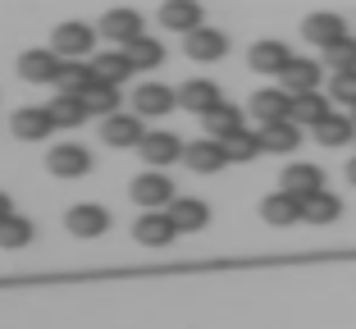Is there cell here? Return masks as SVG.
Segmentation results:
<instances>
[{
    "mask_svg": "<svg viewBox=\"0 0 356 329\" xmlns=\"http://www.w3.org/2000/svg\"><path fill=\"white\" fill-rule=\"evenodd\" d=\"M101 138H105V147H119V151H128V147H142V138H147V128H142V115L137 110H115V115H105L101 119Z\"/></svg>",
    "mask_w": 356,
    "mask_h": 329,
    "instance_id": "6da1fadb",
    "label": "cell"
},
{
    "mask_svg": "<svg viewBox=\"0 0 356 329\" xmlns=\"http://www.w3.org/2000/svg\"><path fill=\"white\" fill-rule=\"evenodd\" d=\"M96 37H101V28H92V23H60V28L51 32V46L64 55V60H87L96 46Z\"/></svg>",
    "mask_w": 356,
    "mask_h": 329,
    "instance_id": "7a4b0ae2",
    "label": "cell"
},
{
    "mask_svg": "<svg viewBox=\"0 0 356 329\" xmlns=\"http://www.w3.org/2000/svg\"><path fill=\"white\" fill-rule=\"evenodd\" d=\"M46 170H51L55 179H83V174L92 170V151L78 147V142H60V147L46 151Z\"/></svg>",
    "mask_w": 356,
    "mask_h": 329,
    "instance_id": "3957f363",
    "label": "cell"
},
{
    "mask_svg": "<svg viewBox=\"0 0 356 329\" xmlns=\"http://www.w3.org/2000/svg\"><path fill=\"white\" fill-rule=\"evenodd\" d=\"M183 51L197 64H215V60L229 55V37H224L220 28H206V23H201V28H192L188 37H183Z\"/></svg>",
    "mask_w": 356,
    "mask_h": 329,
    "instance_id": "277c9868",
    "label": "cell"
},
{
    "mask_svg": "<svg viewBox=\"0 0 356 329\" xmlns=\"http://www.w3.org/2000/svg\"><path fill=\"white\" fill-rule=\"evenodd\" d=\"M128 192H133V202L142 206V211H160V206H169V202H174V183H169L160 170L137 174V179H133V188H128Z\"/></svg>",
    "mask_w": 356,
    "mask_h": 329,
    "instance_id": "5b68a950",
    "label": "cell"
},
{
    "mask_svg": "<svg viewBox=\"0 0 356 329\" xmlns=\"http://www.w3.org/2000/svg\"><path fill=\"white\" fill-rule=\"evenodd\" d=\"M60 64H64V55L55 51V46H51V51L37 46V51H23L19 55V78H23V83H55Z\"/></svg>",
    "mask_w": 356,
    "mask_h": 329,
    "instance_id": "8992f818",
    "label": "cell"
},
{
    "mask_svg": "<svg viewBox=\"0 0 356 329\" xmlns=\"http://www.w3.org/2000/svg\"><path fill=\"white\" fill-rule=\"evenodd\" d=\"M10 128H14V138H23V142H46L55 133L51 106H23V110H14Z\"/></svg>",
    "mask_w": 356,
    "mask_h": 329,
    "instance_id": "52a82bcc",
    "label": "cell"
},
{
    "mask_svg": "<svg viewBox=\"0 0 356 329\" xmlns=\"http://www.w3.org/2000/svg\"><path fill=\"white\" fill-rule=\"evenodd\" d=\"M133 238L142 247H169L178 238V224H174V215H169V211H147L142 220L133 224Z\"/></svg>",
    "mask_w": 356,
    "mask_h": 329,
    "instance_id": "ba28073f",
    "label": "cell"
},
{
    "mask_svg": "<svg viewBox=\"0 0 356 329\" xmlns=\"http://www.w3.org/2000/svg\"><path fill=\"white\" fill-rule=\"evenodd\" d=\"M178 106V92L174 87H165V83H142L133 92V110L142 119H156V115H169V110Z\"/></svg>",
    "mask_w": 356,
    "mask_h": 329,
    "instance_id": "9c48e42d",
    "label": "cell"
},
{
    "mask_svg": "<svg viewBox=\"0 0 356 329\" xmlns=\"http://www.w3.org/2000/svg\"><path fill=\"white\" fill-rule=\"evenodd\" d=\"M261 220H270V224H297V220H306V206H302V197L297 192H288V188H279V192H270L261 202Z\"/></svg>",
    "mask_w": 356,
    "mask_h": 329,
    "instance_id": "30bf717a",
    "label": "cell"
},
{
    "mask_svg": "<svg viewBox=\"0 0 356 329\" xmlns=\"http://www.w3.org/2000/svg\"><path fill=\"white\" fill-rule=\"evenodd\" d=\"M64 224H69L74 238H101L105 229H110V211L96 206V202H83V206H74V211L64 215Z\"/></svg>",
    "mask_w": 356,
    "mask_h": 329,
    "instance_id": "8fae6325",
    "label": "cell"
},
{
    "mask_svg": "<svg viewBox=\"0 0 356 329\" xmlns=\"http://www.w3.org/2000/svg\"><path fill=\"white\" fill-rule=\"evenodd\" d=\"M96 28H101V37H110L115 46H128V42H137V37L147 32V28H142V14H137V10H110L101 23H96Z\"/></svg>",
    "mask_w": 356,
    "mask_h": 329,
    "instance_id": "7c38bea8",
    "label": "cell"
},
{
    "mask_svg": "<svg viewBox=\"0 0 356 329\" xmlns=\"http://www.w3.org/2000/svg\"><path fill=\"white\" fill-rule=\"evenodd\" d=\"M142 160H147L151 170H165V165H174V160H183V142L174 138V133H147V138H142Z\"/></svg>",
    "mask_w": 356,
    "mask_h": 329,
    "instance_id": "4fadbf2b",
    "label": "cell"
},
{
    "mask_svg": "<svg viewBox=\"0 0 356 329\" xmlns=\"http://www.w3.org/2000/svg\"><path fill=\"white\" fill-rule=\"evenodd\" d=\"M302 37L311 46H320V51H329L334 42L347 37V23H343V14H311V19L302 23Z\"/></svg>",
    "mask_w": 356,
    "mask_h": 329,
    "instance_id": "5bb4252c",
    "label": "cell"
},
{
    "mask_svg": "<svg viewBox=\"0 0 356 329\" xmlns=\"http://www.w3.org/2000/svg\"><path fill=\"white\" fill-rule=\"evenodd\" d=\"M252 115L261 119V124L288 119L293 115V92H288V87H261V92L252 96Z\"/></svg>",
    "mask_w": 356,
    "mask_h": 329,
    "instance_id": "9a60e30c",
    "label": "cell"
},
{
    "mask_svg": "<svg viewBox=\"0 0 356 329\" xmlns=\"http://www.w3.org/2000/svg\"><path fill=\"white\" fill-rule=\"evenodd\" d=\"M183 160H188L197 174H220L224 165H229V151H224L220 138H201V142H192V147L183 151Z\"/></svg>",
    "mask_w": 356,
    "mask_h": 329,
    "instance_id": "2e32d148",
    "label": "cell"
},
{
    "mask_svg": "<svg viewBox=\"0 0 356 329\" xmlns=\"http://www.w3.org/2000/svg\"><path fill=\"white\" fill-rule=\"evenodd\" d=\"M165 211L174 215L178 234H197V229H206V224H210V206L201 202V197H174Z\"/></svg>",
    "mask_w": 356,
    "mask_h": 329,
    "instance_id": "e0dca14e",
    "label": "cell"
},
{
    "mask_svg": "<svg viewBox=\"0 0 356 329\" xmlns=\"http://www.w3.org/2000/svg\"><path fill=\"white\" fill-rule=\"evenodd\" d=\"M220 101L224 96H220V87L210 83V78H192V83L178 87V106L192 110V115H206V110H215Z\"/></svg>",
    "mask_w": 356,
    "mask_h": 329,
    "instance_id": "ac0fdd59",
    "label": "cell"
},
{
    "mask_svg": "<svg viewBox=\"0 0 356 329\" xmlns=\"http://www.w3.org/2000/svg\"><path fill=\"white\" fill-rule=\"evenodd\" d=\"M160 23L169 32H183L188 37L192 28H201V0H165L160 5Z\"/></svg>",
    "mask_w": 356,
    "mask_h": 329,
    "instance_id": "d6986e66",
    "label": "cell"
},
{
    "mask_svg": "<svg viewBox=\"0 0 356 329\" xmlns=\"http://www.w3.org/2000/svg\"><path fill=\"white\" fill-rule=\"evenodd\" d=\"M261 142H265V151L288 156V151L302 147V124H297V119H274V124H261Z\"/></svg>",
    "mask_w": 356,
    "mask_h": 329,
    "instance_id": "ffe728a7",
    "label": "cell"
},
{
    "mask_svg": "<svg viewBox=\"0 0 356 329\" xmlns=\"http://www.w3.org/2000/svg\"><path fill=\"white\" fill-rule=\"evenodd\" d=\"M279 183L306 202V197H315V192L325 188V174H320V165H306V160H297V165H288V170H283Z\"/></svg>",
    "mask_w": 356,
    "mask_h": 329,
    "instance_id": "44dd1931",
    "label": "cell"
},
{
    "mask_svg": "<svg viewBox=\"0 0 356 329\" xmlns=\"http://www.w3.org/2000/svg\"><path fill=\"white\" fill-rule=\"evenodd\" d=\"M352 138H356V119H352V115H338V110H329V115L315 124V142H320V147H347Z\"/></svg>",
    "mask_w": 356,
    "mask_h": 329,
    "instance_id": "7402d4cb",
    "label": "cell"
},
{
    "mask_svg": "<svg viewBox=\"0 0 356 329\" xmlns=\"http://www.w3.org/2000/svg\"><path fill=\"white\" fill-rule=\"evenodd\" d=\"M279 83L288 87L293 96H302V92H315V87H320V64H315V60H297V55H293V60L283 64Z\"/></svg>",
    "mask_w": 356,
    "mask_h": 329,
    "instance_id": "603a6c76",
    "label": "cell"
},
{
    "mask_svg": "<svg viewBox=\"0 0 356 329\" xmlns=\"http://www.w3.org/2000/svg\"><path fill=\"white\" fill-rule=\"evenodd\" d=\"M247 60H252L256 74H283V64L293 60V55H288V46H283V42L265 37V42H256L252 51H247Z\"/></svg>",
    "mask_w": 356,
    "mask_h": 329,
    "instance_id": "cb8c5ba5",
    "label": "cell"
},
{
    "mask_svg": "<svg viewBox=\"0 0 356 329\" xmlns=\"http://www.w3.org/2000/svg\"><path fill=\"white\" fill-rule=\"evenodd\" d=\"M201 119H206V138H220V142H224V138H233V133L242 128V110H238V106H229V101H220V106L206 110Z\"/></svg>",
    "mask_w": 356,
    "mask_h": 329,
    "instance_id": "d4e9b609",
    "label": "cell"
},
{
    "mask_svg": "<svg viewBox=\"0 0 356 329\" xmlns=\"http://www.w3.org/2000/svg\"><path fill=\"white\" fill-rule=\"evenodd\" d=\"M92 83H96V69L83 64V60H64L60 74H55V87H60V92H74V96H83Z\"/></svg>",
    "mask_w": 356,
    "mask_h": 329,
    "instance_id": "484cf974",
    "label": "cell"
},
{
    "mask_svg": "<svg viewBox=\"0 0 356 329\" xmlns=\"http://www.w3.org/2000/svg\"><path fill=\"white\" fill-rule=\"evenodd\" d=\"M87 115H92V110H87V101H83V96H74V92H60V96L51 101V119H55V128H78Z\"/></svg>",
    "mask_w": 356,
    "mask_h": 329,
    "instance_id": "4316f807",
    "label": "cell"
},
{
    "mask_svg": "<svg viewBox=\"0 0 356 329\" xmlns=\"http://www.w3.org/2000/svg\"><path fill=\"white\" fill-rule=\"evenodd\" d=\"M224 151H229V165H247V160H256L265 151L261 133H247V128H238L233 138H224Z\"/></svg>",
    "mask_w": 356,
    "mask_h": 329,
    "instance_id": "83f0119b",
    "label": "cell"
},
{
    "mask_svg": "<svg viewBox=\"0 0 356 329\" xmlns=\"http://www.w3.org/2000/svg\"><path fill=\"white\" fill-rule=\"evenodd\" d=\"M325 115H329V101H325L320 92H302V96H293V115H288V119H297L302 128H315Z\"/></svg>",
    "mask_w": 356,
    "mask_h": 329,
    "instance_id": "f1b7e54d",
    "label": "cell"
},
{
    "mask_svg": "<svg viewBox=\"0 0 356 329\" xmlns=\"http://www.w3.org/2000/svg\"><path fill=\"white\" fill-rule=\"evenodd\" d=\"M124 51H128V60H133V69H160V64H165V46H160L156 37H147V32H142L137 42H128Z\"/></svg>",
    "mask_w": 356,
    "mask_h": 329,
    "instance_id": "f546056e",
    "label": "cell"
},
{
    "mask_svg": "<svg viewBox=\"0 0 356 329\" xmlns=\"http://www.w3.org/2000/svg\"><path fill=\"white\" fill-rule=\"evenodd\" d=\"M92 69H96V78H105V83H124L128 74H137L133 60H128V51H105V55H96Z\"/></svg>",
    "mask_w": 356,
    "mask_h": 329,
    "instance_id": "4dcf8cb0",
    "label": "cell"
},
{
    "mask_svg": "<svg viewBox=\"0 0 356 329\" xmlns=\"http://www.w3.org/2000/svg\"><path fill=\"white\" fill-rule=\"evenodd\" d=\"M83 101H87V110H92V115H115V110H119V83L96 78V83L83 92Z\"/></svg>",
    "mask_w": 356,
    "mask_h": 329,
    "instance_id": "1f68e13d",
    "label": "cell"
},
{
    "mask_svg": "<svg viewBox=\"0 0 356 329\" xmlns=\"http://www.w3.org/2000/svg\"><path fill=\"white\" fill-rule=\"evenodd\" d=\"M302 206H306V220L311 224H334L338 215H343V202H338L334 192H325V188L315 192V197H306Z\"/></svg>",
    "mask_w": 356,
    "mask_h": 329,
    "instance_id": "d6a6232c",
    "label": "cell"
},
{
    "mask_svg": "<svg viewBox=\"0 0 356 329\" xmlns=\"http://www.w3.org/2000/svg\"><path fill=\"white\" fill-rule=\"evenodd\" d=\"M28 243H32V220H23V215H5V220H0V247L14 252V247H28Z\"/></svg>",
    "mask_w": 356,
    "mask_h": 329,
    "instance_id": "836d02e7",
    "label": "cell"
},
{
    "mask_svg": "<svg viewBox=\"0 0 356 329\" xmlns=\"http://www.w3.org/2000/svg\"><path fill=\"white\" fill-rule=\"evenodd\" d=\"M325 64L334 69V74H343V69H356V37H343V42H334L325 51Z\"/></svg>",
    "mask_w": 356,
    "mask_h": 329,
    "instance_id": "e575fe53",
    "label": "cell"
},
{
    "mask_svg": "<svg viewBox=\"0 0 356 329\" xmlns=\"http://www.w3.org/2000/svg\"><path fill=\"white\" fill-rule=\"evenodd\" d=\"M334 101H343L347 110L356 106V69H343V74H334Z\"/></svg>",
    "mask_w": 356,
    "mask_h": 329,
    "instance_id": "d590c367",
    "label": "cell"
},
{
    "mask_svg": "<svg viewBox=\"0 0 356 329\" xmlns=\"http://www.w3.org/2000/svg\"><path fill=\"white\" fill-rule=\"evenodd\" d=\"M5 215H14V206H10V197L0 192V220H5Z\"/></svg>",
    "mask_w": 356,
    "mask_h": 329,
    "instance_id": "8d00e7d4",
    "label": "cell"
},
{
    "mask_svg": "<svg viewBox=\"0 0 356 329\" xmlns=\"http://www.w3.org/2000/svg\"><path fill=\"white\" fill-rule=\"evenodd\" d=\"M347 179H352V183H356V156H352V160H347Z\"/></svg>",
    "mask_w": 356,
    "mask_h": 329,
    "instance_id": "74e56055",
    "label": "cell"
},
{
    "mask_svg": "<svg viewBox=\"0 0 356 329\" xmlns=\"http://www.w3.org/2000/svg\"><path fill=\"white\" fill-rule=\"evenodd\" d=\"M352 119H356V106H352Z\"/></svg>",
    "mask_w": 356,
    "mask_h": 329,
    "instance_id": "f35d334b",
    "label": "cell"
}]
</instances>
